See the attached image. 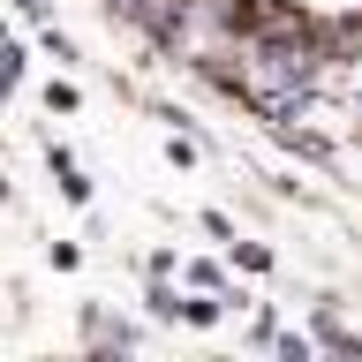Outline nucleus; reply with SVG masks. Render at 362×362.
Here are the masks:
<instances>
[{
	"instance_id": "obj_1",
	"label": "nucleus",
	"mask_w": 362,
	"mask_h": 362,
	"mask_svg": "<svg viewBox=\"0 0 362 362\" xmlns=\"http://www.w3.org/2000/svg\"><path fill=\"white\" fill-rule=\"evenodd\" d=\"M113 16H129V23H144V30H151L158 38V23H166V8H174V0H106Z\"/></svg>"
}]
</instances>
